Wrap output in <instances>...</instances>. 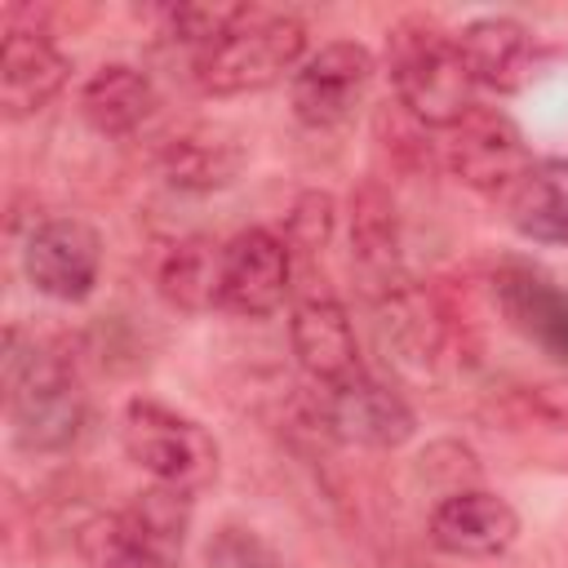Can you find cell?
I'll list each match as a JSON object with an SVG mask.
<instances>
[{
  "mask_svg": "<svg viewBox=\"0 0 568 568\" xmlns=\"http://www.w3.org/2000/svg\"><path fill=\"white\" fill-rule=\"evenodd\" d=\"M457 44H462V58H466L475 84L493 89V93H519L524 84H532L537 67H541L537 36L510 13L470 18L457 31Z\"/></svg>",
  "mask_w": 568,
  "mask_h": 568,
  "instance_id": "17",
  "label": "cell"
},
{
  "mask_svg": "<svg viewBox=\"0 0 568 568\" xmlns=\"http://www.w3.org/2000/svg\"><path fill=\"white\" fill-rule=\"evenodd\" d=\"M293 293V248L271 226L235 231L222 248V311L240 320L275 315Z\"/></svg>",
  "mask_w": 568,
  "mask_h": 568,
  "instance_id": "11",
  "label": "cell"
},
{
  "mask_svg": "<svg viewBox=\"0 0 568 568\" xmlns=\"http://www.w3.org/2000/svg\"><path fill=\"white\" fill-rule=\"evenodd\" d=\"M333 226H337V200L328 191H302L284 217V244L302 257H315L328 248L333 240Z\"/></svg>",
  "mask_w": 568,
  "mask_h": 568,
  "instance_id": "22",
  "label": "cell"
},
{
  "mask_svg": "<svg viewBox=\"0 0 568 568\" xmlns=\"http://www.w3.org/2000/svg\"><path fill=\"white\" fill-rule=\"evenodd\" d=\"M320 426L355 448H399L417 430L413 404L382 377L359 373L342 386L320 390Z\"/></svg>",
  "mask_w": 568,
  "mask_h": 568,
  "instance_id": "12",
  "label": "cell"
},
{
  "mask_svg": "<svg viewBox=\"0 0 568 568\" xmlns=\"http://www.w3.org/2000/svg\"><path fill=\"white\" fill-rule=\"evenodd\" d=\"M448 169L457 173L462 186L506 200L519 186V178L532 169V151L506 111L475 102L448 129Z\"/></svg>",
  "mask_w": 568,
  "mask_h": 568,
  "instance_id": "8",
  "label": "cell"
},
{
  "mask_svg": "<svg viewBox=\"0 0 568 568\" xmlns=\"http://www.w3.org/2000/svg\"><path fill=\"white\" fill-rule=\"evenodd\" d=\"M488 293L515 337H524L537 355L568 364V288L528 262H501L488 275Z\"/></svg>",
  "mask_w": 568,
  "mask_h": 568,
  "instance_id": "13",
  "label": "cell"
},
{
  "mask_svg": "<svg viewBox=\"0 0 568 568\" xmlns=\"http://www.w3.org/2000/svg\"><path fill=\"white\" fill-rule=\"evenodd\" d=\"M346 235H351V271H355L359 288L368 293V302H382L386 293H395L399 284H408V275H404L399 209H395L390 191L377 178H364L351 191Z\"/></svg>",
  "mask_w": 568,
  "mask_h": 568,
  "instance_id": "15",
  "label": "cell"
},
{
  "mask_svg": "<svg viewBox=\"0 0 568 568\" xmlns=\"http://www.w3.org/2000/svg\"><path fill=\"white\" fill-rule=\"evenodd\" d=\"M22 271L53 302H84L102 275V235L71 213L40 217L22 244Z\"/></svg>",
  "mask_w": 568,
  "mask_h": 568,
  "instance_id": "10",
  "label": "cell"
},
{
  "mask_svg": "<svg viewBox=\"0 0 568 568\" xmlns=\"http://www.w3.org/2000/svg\"><path fill=\"white\" fill-rule=\"evenodd\" d=\"M204 568H288L284 555L248 524H222L213 528L204 546Z\"/></svg>",
  "mask_w": 568,
  "mask_h": 568,
  "instance_id": "23",
  "label": "cell"
},
{
  "mask_svg": "<svg viewBox=\"0 0 568 568\" xmlns=\"http://www.w3.org/2000/svg\"><path fill=\"white\" fill-rule=\"evenodd\" d=\"M222 248H226V240H213V235L173 240L155 266L160 297L182 315L213 311L222 302Z\"/></svg>",
  "mask_w": 568,
  "mask_h": 568,
  "instance_id": "20",
  "label": "cell"
},
{
  "mask_svg": "<svg viewBox=\"0 0 568 568\" xmlns=\"http://www.w3.org/2000/svg\"><path fill=\"white\" fill-rule=\"evenodd\" d=\"M195 497L151 484L133 493L98 537V568H182Z\"/></svg>",
  "mask_w": 568,
  "mask_h": 568,
  "instance_id": "5",
  "label": "cell"
},
{
  "mask_svg": "<svg viewBox=\"0 0 568 568\" xmlns=\"http://www.w3.org/2000/svg\"><path fill=\"white\" fill-rule=\"evenodd\" d=\"M373 311H377V342L386 364H395V373L413 382H439V373L453 364L462 346L453 306L439 293L408 280L382 302H373Z\"/></svg>",
  "mask_w": 568,
  "mask_h": 568,
  "instance_id": "6",
  "label": "cell"
},
{
  "mask_svg": "<svg viewBox=\"0 0 568 568\" xmlns=\"http://www.w3.org/2000/svg\"><path fill=\"white\" fill-rule=\"evenodd\" d=\"M306 58V27L284 9L240 4L235 18L191 53V80L209 98H240L280 84Z\"/></svg>",
  "mask_w": 568,
  "mask_h": 568,
  "instance_id": "2",
  "label": "cell"
},
{
  "mask_svg": "<svg viewBox=\"0 0 568 568\" xmlns=\"http://www.w3.org/2000/svg\"><path fill=\"white\" fill-rule=\"evenodd\" d=\"M506 408H510V422L515 426L541 422L550 430H568V382H528V386H515L506 395Z\"/></svg>",
  "mask_w": 568,
  "mask_h": 568,
  "instance_id": "24",
  "label": "cell"
},
{
  "mask_svg": "<svg viewBox=\"0 0 568 568\" xmlns=\"http://www.w3.org/2000/svg\"><path fill=\"white\" fill-rule=\"evenodd\" d=\"M426 537L448 559H497L519 541L515 506L493 488H453L426 515Z\"/></svg>",
  "mask_w": 568,
  "mask_h": 568,
  "instance_id": "14",
  "label": "cell"
},
{
  "mask_svg": "<svg viewBox=\"0 0 568 568\" xmlns=\"http://www.w3.org/2000/svg\"><path fill=\"white\" fill-rule=\"evenodd\" d=\"M373 53L359 40H328L302 58L288 80V106L306 129H337L346 124L373 84Z\"/></svg>",
  "mask_w": 568,
  "mask_h": 568,
  "instance_id": "9",
  "label": "cell"
},
{
  "mask_svg": "<svg viewBox=\"0 0 568 568\" xmlns=\"http://www.w3.org/2000/svg\"><path fill=\"white\" fill-rule=\"evenodd\" d=\"M399 106L422 129H453L475 106V75L448 27L426 13H408L386 31L382 49Z\"/></svg>",
  "mask_w": 568,
  "mask_h": 568,
  "instance_id": "3",
  "label": "cell"
},
{
  "mask_svg": "<svg viewBox=\"0 0 568 568\" xmlns=\"http://www.w3.org/2000/svg\"><path fill=\"white\" fill-rule=\"evenodd\" d=\"M120 444H124V457L151 475V484L195 497L217 479V439L195 417L151 395H133L124 404Z\"/></svg>",
  "mask_w": 568,
  "mask_h": 568,
  "instance_id": "4",
  "label": "cell"
},
{
  "mask_svg": "<svg viewBox=\"0 0 568 568\" xmlns=\"http://www.w3.org/2000/svg\"><path fill=\"white\" fill-rule=\"evenodd\" d=\"M288 346H293L302 373L320 390L342 386V382L364 373L351 311L328 288H311V293H302L293 302V311H288Z\"/></svg>",
  "mask_w": 568,
  "mask_h": 568,
  "instance_id": "16",
  "label": "cell"
},
{
  "mask_svg": "<svg viewBox=\"0 0 568 568\" xmlns=\"http://www.w3.org/2000/svg\"><path fill=\"white\" fill-rule=\"evenodd\" d=\"M244 169V142L226 124H191L173 133L160 151V173L173 191L213 195L231 186Z\"/></svg>",
  "mask_w": 568,
  "mask_h": 568,
  "instance_id": "18",
  "label": "cell"
},
{
  "mask_svg": "<svg viewBox=\"0 0 568 568\" xmlns=\"http://www.w3.org/2000/svg\"><path fill=\"white\" fill-rule=\"evenodd\" d=\"M80 115L102 138H129L138 133L155 111V84L133 62H106L80 84Z\"/></svg>",
  "mask_w": 568,
  "mask_h": 568,
  "instance_id": "19",
  "label": "cell"
},
{
  "mask_svg": "<svg viewBox=\"0 0 568 568\" xmlns=\"http://www.w3.org/2000/svg\"><path fill=\"white\" fill-rule=\"evenodd\" d=\"M0 386H4L9 435L22 453L53 457L80 439L89 417V395L80 386L75 359L62 346L36 337L22 324H9L0 346Z\"/></svg>",
  "mask_w": 568,
  "mask_h": 568,
  "instance_id": "1",
  "label": "cell"
},
{
  "mask_svg": "<svg viewBox=\"0 0 568 568\" xmlns=\"http://www.w3.org/2000/svg\"><path fill=\"white\" fill-rule=\"evenodd\" d=\"M71 80V58L44 31L36 9H4L0 40V111L9 120L40 115Z\"/></svg>",
  "mask_w": 568,
  "mask_h": 568,
  "instance_id": "7",
  "label": "cell"
},
{
  "mask_svg": "<svg viewBox=\"0 0 568 568\" xmlns=\"http://www.w3.org/2000/svg\"><path fill=\"white\" fill-rule=\"evenodd\" d=\"M506 217L532 244H568V155L532 160L506 195Z\"/></svg>",
  "mask_w": 568,
  "mask_h": 568,
  "instance_id": "21",
  "label": "cell"
}]
</instances>
